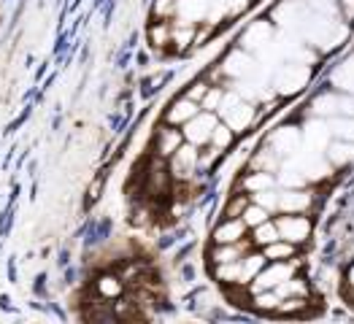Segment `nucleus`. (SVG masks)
Wrapping results in <instances>:
<instances>
[{"instance_id": "nucleus-1", "label": "nucleus", "mask_w": 354, "mask_h": 324, "mask_svg": "<svg viewBox=\"0 0 354 324\" xmlns=\"http://www.w3.org/2000/svg\"><path fill=\"white\" fill-rule=\"evenodd\" d=\"M216 117L222 119L233 133H246L252 124H254V103L241 97L236 89L233 92H225V100L216 111Z\"/></svg>"}, {"instance_id": "nucleus-2", "label": "nucleus", "mask_w": 354, "mask_h": 324, "mask_svg": "<svg viewBox=\"0 0 354 324\" xmlns=\"http://www.w3.org/2000/svg\"><path fill=\"white\" fill-rule=\"evenodd\" d=\"M168 162V171H171V178L178 181V184H189L192 178L198 176L201 171H198V162H201V151L195 144H189V141H184L181 146L165 160Z\"/></svg>"}, {"instance_id": "nucleus-3", "label": "nucleus", "mask_w": 354, "mask_h": 324, "mask_svg": "<svg viewBox=\"0 0 354 324\" xmlns=\"http://www.w3.org/2000/svg\"><path fill=\"white\" fill-rule=\"evenodd\" d=\"M295 260V257H292ZM292 260H270L249 284H246V292L249 295H254V292H266V289H276L281 281H287V278H292L295 276V263Z\"/></svg>"}, {"instance_id": "nucleus-4", "label": "nucleus", "mask_w": 354, "mask_h": 324, "mask_svg": "<svg viewBox=\"0 0 354 324\" xmlns=\"http://www.w3.org/2000/svg\"><path fill=\"white\" fill-rule=\"evenodd\" d=\"M308 79H311L308 62H284L273 73V87L279 95H297L308 84Z\"/></svg>"}, {"instance_id": "nucleus-5", "label": "nucleus", "mask_w": 354, "mask_h": 324, "mask_svg": "<svg viewBox=\"0 0 354 324\" xmlns=\"http://www.w3.org/2000/svg\"><path fill=\"white\" fill-rule=\"evenodd\" d=\"M290 162L295 165L297 171L303 173V178L308 181V184H314V181H322L333 173V165H330V160L325 157V151H311V149H300L297 154L290 157Z\"/></svg>"}, {"instance_id": "nucleus-6", "label": "nucleus", "mask_w": 354, "mask_h": 324, "mask_svg": "<svg viewBox=\"0 0 354 324\" xmlns=\"http://www.w3.org/2000/svg\"><path fill=\"white\" fill-rule=\"evenodd\" d=\"M216 122L219 117L214 114V111H198L195 117L189 119L187 124H181V133H184V141H189V144H195V146H206L211 144V133H214V127H216Z\"/></svg>"}, {"instance_id": "nucleus-7", "label": "nucleus", "mask_w": 354, "mask_h": 324, "mask_svg": "<svg viewBox=\"0 0 354 324\" xmlns=\"http://www.w3.org/2000/svg\"><path fill=\"white\" fill-rule=\"evenodd\" d=\"M276 227H279V238H284L295 246L306 243L314 230V225L306 213H281V216H276Z\"/></svg>"}, {"instance_id": "nucleus-8", "label": "nucleus", "mask_w": 354, "mask_h": 324, "mask_svg": "<svg viewBox=\"0 0 354 324\" xmlns=\"http://www.w3.org/2000/svg\"><path fill=\"white\" fill-rule=\"evenodd\" d=\"M222 76H227V79H252V76H257L260 73V62L252 57V52H246V49H236V52H230L227 57L222 59Z\"/></svg>"}, {"instance_id": "nucleus-9", "label": "nucleus", "mask_w": 354, "mask_h": 324, "mask_svg": "<svg viewBox=\"0 0 354 324\" xmlns=\"http://www.w3.org/2000/svg\"><path fill=\"white\" fill-rule=\"evenodd\" d=\"M171 189H174V178H171L165 160L154 157V162L149 165L147 176H144V192L151 195V198H165Z\"/></svg>"}, {"instance_id": "nucleus-10", "label": "nucleus", "mask_w": 354, "mask_h": 324, "mask_svg": "<svg viewBox=\"0 0 354 324\" xmlns=\"http://www.w3.org/2000/svg\"><path fill=\"white\" fill-rule=\"evenodd\" d=\"M268 144H270V149L284 160H290L292 154H297L300 149H303V133L297 130V127H292V124H284V127H279V130H273V135L268 138Z\"/></svg>"}, {"instance_id": "nucleus-11", "label": "nucleus", "mask_w": 354, "mask_h": 324, "mask_svg": "<svg viewBox=\"0 0 354 324\" xmlns=\"http://www.w3.org/2000/svg\"><path fill=\"white\" fill-rule=\"evenodd\" d=\"M184 144V133L174 127V124H168V122H162L157 130H154V141H151V149H154V157H160V160H168L178 146Z\"/></svg>"}, {"instance_id": "nucleus-12", "label": "nucleus", "mask_w": 354, "mask_h": 324, "mask_svg": "<svg viewBox=\"0 0 354 324\" xmlns=\"http://www.w3.org/2000/svg\"><path fill=\"white\" fill-rule=\"evenodd\" d=\"M311 206L314 195L308 192V187H292L279 195V213H308Z\"/></svg>"}, {"instance_id": "nucleus-13", "label": "nucleus", "mask_w": 354, "mask_h": 324, "mask_svg": "<svg viewBox=\"0 0 354 324\" xmlns=\"http://www.w3.org/2000/svg\"><path fill=\"white\" fill-rule=\"evenodd\" d=\"M201 111V103L198 100H192V97H187V95H181V97H176L168 108H165V122L168 124H174V127H181V124H187L189 119L195 117Z\"/></svg>"}, {"instance_id": "nucleus-14", "label": "nucleus", "mask_w": 354, "mask_h": 324, "mask_svg": "<svg viewBox=\"0 0 354 324\" xmlns=\"http://www.w3.org/2000/svg\"><path fill=\"white\" fill-rule=\"evenodd\" d=\"M273 41V28H270V22H254V25H249L246 32H243V38H241V49H246V52H263L268 44Z\"/></svg>"}, {"instance_id": "nucleus-15", "label": "nucleus", "mask_w": 354, "mask_h": 324, "mask_svg": "<svg viewBox=\"0 0 354 324\" xmlns=\"http://www.w3.org/2000/svg\"><path fill=\"white\" fill-rule=\"evenodd\" d=\"M246 225H243V219L241 216H227V219H222L216 227H214V243H238V240H243L246 238Z\"/></svg>"}, {"instance_id": "nucleus-16", "label": "nucleus", "mask_w": 354, "mask_h": 324, "mask_svg": "<svg viewBox=\"0 0 354 324\" xmlns=\"http://www.w3.org/2000/svg\"><path fill=\"white\" fill-rule=\"evenodd\" d=\"M208 6H211V0H178L174 19H181L187 25H201V22H206Z\"/></svg>"}, {"instance_id": "nucleus-17", "label": "nucleus", "mask_w": 354, "mask_h": 324, "mask_svg": "<svg viewBox=\"0 0 354 324\" xmlns=\"http://www.w3.org/2000/svg\"><path fill=\"white\" fill-rule=\"evenodd\" d=\"M266 265H268V260H266V254H263V249H249V251L241 257V287H246Z\"/></svg>"}, {"instance_id": "nucleus-18", "label": "nucleus", "mask_w": 354, "mask_h": 324, "mask_svg": "<svg viewBox=\"0 0 354 324\" xmlns=\"http://www.w3.org/2000/svg\"><path fill=\"white\" fill-rule=\"evenodd\" d=\"M303 144H306V149H311V151H325L327 144H330V127H327L325 122L314 119L306 127V133H303Z\"/></svg>"}, {"instance_id": "nucleus-19", "label": "nucleus", "mask_w": 354, "mask_h": 324, "mask_svg": "<svg viewBox=\"0 0 354 324\" xmlns=\"http://www.w3.org/2000/svg\"><path fill=\"white\" fill-rule=\"evenodd\" d=\"M325 157L330 160V165H333V168H344V165H349V162H354V141H344V138H338V141L327 144Z\"/></svg>"}, {"instance_id": "nucleus-20", "label": "nucleus", "mask_w": 354, "mask_h": 324, "mask_svg": "<svg viewBox=\"0 0 354 324\" xmlns=\"http://www.w3.org/2000/svg\"><path fill=\"white\" fill-rule=\"evenodd\" d=\"M149 41L154 49H168L174 46V25L171 19H157L151 28H149Z\"/></svg>"}, {"instance_id": "nucleus-21", "label": "nucleus", "mask_w": 354, "mask_h": 324, "mask_svg": "<svg viewBox=\"0 0 354 324\" xmlns=\"http://www.w3.org/2000/svg\"><path fill=\"white\" fill-rule=\"evenodd\" d=\"M95 289H97V295L106 297V300H117L124 292V281L119 278V273H103L95 281Z\"/></svg>"}, {"instance_id": "nucleus-22", "label": "nucleus", "mask_w": 354, "mask_h": 324, "mask_svg": "<svg viewBox=\"0 0 354 324\" xmlns=\"http://www.w3.org/2000/svg\"><path fill=\"white\" fill-rule=\"evenodd\" d=\"M263 254H266L268 263H270V260H276V263H279V260H292V257H297V246L290 243V240H284V238H279V240L263 246Z\"/></svg>"}, {"instance_id": "nucleus-23", "label": "nucleus", "mask_w": 354, "mask_h": 324, "mask_svg": "<svg viewBox=\"0 0 354 324\" xmlns=\"http://www.w3.org/2000/svg\"><path fill=\"white\" fill-rule=\"evenodd\" d=\"M252 246L254 249H263L268 243H273V240H279V227H276V219H268L263 225H257V227H252Z\"/></svg>"}, {"instance_id": "nucleus-24", "label": "nucleus", "mask_w": 354, "mask_h": 324, "mask_svg": "<svg viewBox=\"0 0 354 324\" xmlns=\"http://www.w3.org/2000/svg\"><path fill=\"white\" fill-rule=\"evenodd\" d=\"M273 184H276V178L270 176L268 171H252L249 176L241 178V187H243V192H249V195L263 192V189H270Z\"/></svg>"}, {"instance_id": "nucleus-25", "label": "nucleus", "mask_w": 354, "mask_h": 324, "mask_svg": "<svg viewBox=\"0 0 354 324\" xmlns=\"http://www.w3.org/2000/svg\"><path fill=\"white\" fill-rule=\"evenodd\" d=\"M214 278L219 284H227V287H241V260L214 265Z\"/></svg>"}, {"instance_id": "nucleus-26", "label": "nucleus", "mask_w": 354, "mask_h": 324, "mask_svg": "<svg viewBox=\"0 0 354 324\" xmlns=\"http://www.w3.org/2000/svg\"><path fill=\"white\" fill-rule=\"evenodd\" d=\"M279 162H281V157L270 149V144L263 146V149H257V154L252 157V168H254V171H268V173H270V171H276V168H279Z\"/></svg>"}, {"instance_id": "nucleus-27", "label": "nucleus", "mask_w": 354, "mask_h": 324, "mask_svg": "<svg viewBox=\"0 0 354 324\" xmlns=\"http://www.w3.org/2000/svg\"><path fill=\"white\" fill-rule=\"evenodd\" d=\"M233 141H236V133H233V130L219 119V122H216V127H214V133H211V146L219 149V151L225 154L227 149L233 146Z\"/></svg>"}, {"instance_id": "nucleus-28", "label": "nucleus", "mask_w": 354, "mask_h": 324, "mask_svg": "<svg viewBox=\"0 0 354 324\" xmlns=\"http://www.w3.org/2000/svg\"><path fill=\"white\" fill-rule=\"evenodd\" d=\"M279 303H281V295L276 289H266V292H254L252 295V305L257 311H263V314H276Z\"/></svg>"}, {"instance_id": "nucleus-29", "label": "nucleus", "mask_w": 354, "mask_h": 324, "mask_svg": "<svg viewBox=\"0 0 354 324\" xmlns=\"http://www.w3.org/2000/svg\"><path fill=\"white\" fill-rule=\"evenodd\" d=\"M333 84L344 92H354V57H349L344 65H338V70L333 73Z\"/></svg>"}, {"instance_id": "nucleus-30", "label": "nucleus", "mask_w": 354, "mask_h": 324, "mask_svg": "<svg viewBox=\"0 0 354 324\" xmlns=\"http://www.w3.org/2000/svg\"><path fill=\"white\" fill-rule=\"evenodd\" d=\"M327 127H330V135L354 141V117H330Z\"/></svg>"}, {"instance_id": "nucleus-31", "label": "nucleus", "mask_w": 354, "mask_h": 324, "mask_svg": "<svg viewBox=\"0 0 354 324\" xmlns=\"http://www.w3.org/2000/svg\"><path fill=\"white\" fill-rule=\"evenodd\" d=\"M308 311V297H284L276 308L279 316H303Z\"/></svg>"}, {"instance_id": "nucleus-32", "label": "nucleus", "mask_w": 354, "mask_h": 324, "mask_svg": "<svg viewBox=\"0 0 354 324\" xmlns=\"http://www.w3.org/2000/svg\"><path fill=\"white\" fill-rule=\"evenodd\" d=\"M276 292L281 295V300H284V297H308V281L292 276V278L281 281V284L276 287Z\"/></svg>"}, {"instance_id": "nucleus-33", "label": "nucleus", "mask_w": 354, "mask_h": 324, "mask_svg": "<svg viewBox=\"0 0 354 324\" xmlns=\"http://www.w3.org/2000/svg\"><path fill=\"white\" fill-rule=\"evenodd\" d=\"M241 219H243V225L252 230V227H257V225H263V222H268L270 219V211L268 208H263L260 203H249V206L243 208V213H241Z\"/></svg>"}, {"instance_id": "nucleus-34", "label": "nucleus", "mask_w": 354, "mask_h": 324, "mask_svg": "<svg viewBox=\"0 0 354 324\" xmlns=\"http://www.w3.org/2000/svg\"><path fill=\"white\" fill-rule=\"evenodd\" d=\"M178 0H154L151 3V17L154 19H174L176 17Z\"/></svg>"}, {"instance_id": "nucleus-35", "label": "nucleus", "mask_w": 354, "mask_h": 324, "mask_svg": "<svg viewBox=\"0 0 354 324\" xmlns=\"http://www.w3.org/2000/svg\"><path fill=\"white\" fill-rule=\"evenodd\" d=\"M222 100H225V89L214 87V84H211V87H208V92L203 95V100H201V108H203V111H214V114H216V111H219V106H222Z\"/></svg>"}, {"instance_id": "nucleus-36", "label": "nucleus", "mask_w": 354, "mask_h": 324, "mask_svg": "<svg viewBox=\"0 0 354 324\" xmlns=\"http://www.w3.org/2000/svg\"><path fill=\"white\" fill-rule=\"evenodd\" d=\"M252 200H254V203H260L263 208H268L270 213H276V211H279V195L273 192V187H270V189H263V192H254V195H252Z\"/></svg>"}, {"instance_id": "nucleus-37", "label": "nucleus", "mask_w": 354, "mask_h": 324, "mask_svg": "<svg viewBox=\"0 0 354 324\" xmlns=\"http://www.w3.org/2000/svg\"><path fill=\"white\" fill-rule=\"evenodd\" d=\"M252 203V198L249 195H233L230 198V203L225 206V216H241L243 213V208Z\"/></svg>"}, {"instance_id": "nucleus-38", "label": "nucleus", "mask_w": 354, "mask_h": 324, "mask_svg": "<svg viewBox=\"0 0 354 324\" xmlns=\"http://www.w3.org/2000/svg\"><path fill=\"white\" fill-rule=\"evenodd\" d=\"M208 87H211L208 82H192L189 89H187V97H192V100H198V103H201V100H203V95L208 92Z\"/></svg>"}, {"instance_id": "nucleus-39", "label": "nucleus", "mask_w": 354, "mask_h": 324, "mask_svg": "<svg viewBox=\"0 0 354 324\" xmlns=\"http://www.w3.org/2000/svg\"><path fill=\"white\" fill-rule=\"evenodd\" d=\"M225 6H227V17H238L241 11H246L249 0H225Z\"/></svg>"}, {"instance_id": "nucleus-40", "label": "nucleus", "mask_w": 354, "mask_h": 324, "mask_svg": "<svg viewBox=\"0 0 354 324\" xmlns=\"http://www.w3.org/2000/svg\"><path fill=\"white\" fill-rule=\"evenodd\" d=\"M344 11L346 17H354V0H344Z\"/></svg>"}, {"instance_id": "nucleus-41", "label": "nucleus", "mask_w": 354, "mask_h": 324, "mask_svg": "<svg viewBox=\"0 0 354 324\" xmlns=\"http://www.w3.org/2000/svg\"><path fill=\"white\" fill-rule=\"evenodd\" d=\"M346 278H349V284H352V289H354V265L349 267V276H346Z\"/></svg>"}]
</instances>
